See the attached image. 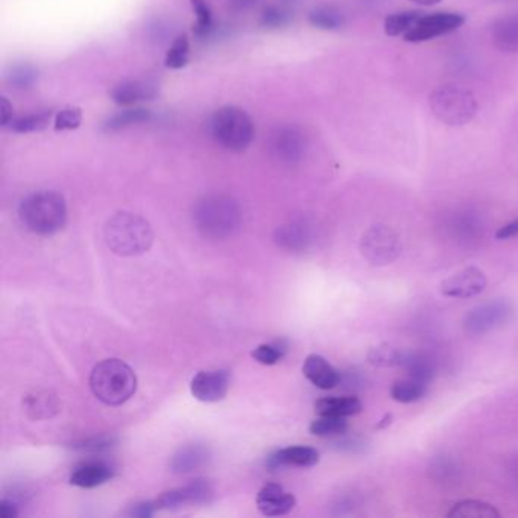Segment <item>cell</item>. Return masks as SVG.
<instances>
[{
	"label": "cell",
	"instance_id": "1",
	"mask_svg": "<svg viewBox=\"0 0 518 518\" xmlns=\"http://www.w3.org/2000/svg\"><path fill=\"white\" fill-rule=\"evenodd\" d=\"M103 238L117 256L134 257L150 251L154 242V231L145 218L121 211L107 220Z\"/></svg>",
	"mask_w": 518,
	"mask_h": 518
},
{
	"label": "cell",
	"instance_id": "2",
	"mask_svg": "<svg viewBox=\"0 0 518 518\" xmlns=\"http://www.w3.org/2000/svg\"><path fill=\"white\" fill-rule=\"evenodd\" d=\"M19 218L34 234L52 236L66 225V200L58 191H35L20 202Z\"/></svg>",
	"mask_w": 518,
	"mask_h": 518
},
{
	"label": "cell",
	"instance_id": "3",
	"mask_svg": "<svg viewBox=\"0 0 518 518\" xmlns=\"http://www.w3.org/2000/svg\"><path fill=\"white\" fill-rule=\"evenodd\" d=\"M90 389L103 405L121 406L136 394L137 376L123 360L105 359L90 374Z\"/></svg>",
	"mask_w": 518,
	"mask_h": 518
},
{
	"label": "cell",
	"instance_id": "4",
	"mask_svg": "<svg viewBox=\"0 0 518 518\" xmlns=\"http://www.w3.org/2000/svg\"><path fill=\"white\" fill-rule=\"evenodd\" d=\"M240 222L242 211L231 197L210 195L193 209V224L207 239L224 240L238 231Z\"/></svg>",
	"mask_w": 518,
	"mask_h": 518
},
{
	"label": "cell",
	"instance_id": "5",
	"mask_svg": "<svg viewBox=\"0 0 518 518\" xmlns=\"http://www.w3.org/2000/svg\"><path fill=\"white\" fill-rule=\"evenodd\" d=\"M429 107L439 122L461 126L474 119L479 105L472 92L456 85H441L430 93Z\"/></svg>",
	"mask_w": 518,
	"mask_h": 518
},
{
	"label": "cell",
	"instance_id": "6",
	"mask_svg": "<svg viewBox=\"0 0 518 518\" xmlns=\"http://www.w3.org/2000/svg\"><path fill=\"white\" fill-rule=\"evenodd\" d=\"M211 134L225 150L242 152L254 139V122L242 108L227 105L211 117Z\"/></svg>",
	"mask_w": 518,
	"mask_h": 518
},
{
	"label": "cell",
	"instance_id": "7",
	"mask_svg": "<svg viewBox=\"0 0 518 518\" xmlns=\"http://www.w3.org/2000/svg\"><path fill=\"white\" fill-rule=\"evenodd\" d=\"M513 306L509 299L495 298L472 308L464 319V330L470 337H482L503 327L513 318Z\"/></svg>",
	"mask_w": 518,
	"mask_h": 518
},
{
	"label": "cell",
	"instance_id": "8",
	"mask_svg": "<svg viewBox=\"0 0 518 518\" xmlns=\"http://www.w3.org/2000/svg\"><path fill=\"white\" fill-rule=\"evenodd\" d=\"M360 251L369 265L383 267L397 259L398 254L402 252V240L400 236L386 225H374L362 236Z\"/></svg>",
	"mask_w": 518,
	"mask_h": 518
},
{
	"label": "cell",
	"instance_id": "9",
	"mask_svg": "<svg viewBox=\"0 0 518 518\" xmlns=\"http://www.w3.org/2000/svg\"><path fill=\"white\" fill-rule=\"evenodd\" d=\"M465 24V17L458 13H434L423 15L415 26L405 35L409 43H423L453 33Z\"/></svg>",
	"mask_w": 518,
	"mask_h": 518
},
{
	"label": "cell",
	"instance_id": "10",
	"mask_svg": "<svg viewBox=\"0 0 518 518\" xmlns=\"http://www.w3.org/2000/svg\"><path fill=\"white\" fill-rule=\"evenodd\" d=\"M213 497H215V490L210 482L206 479H197V481L187 484L186 486L164 491L160 494L159 499L155 500V503L159 509H180L189 504L210 503Z\"/></svg>",
	"mask_w": 518,
	"mask_h": 518
},
{
	"label": "cell",
	"instance_id": "11",
	"mask_svg": "<svg viewBox=\"0 0 518 518\" xmlns=\"http://www.w3.org/2000/svg\"><path fill=\"white\" fill-rule=\"evenodd\" d=\"M486 285L485 272L476 267H468L445 279L439 286V290L448 298L465 299L481 295L486 289Z\"/></svg>",
	"mask_w": 518,
	"mask_h": 518
},
{
	"label": "cell",
	"instance_id": "12",
	"mask_svg": "<svg viewBox=\"0 0 518 518\" xmlns=\"http://www.w3.org/2000/svg\"><path fill=\"white\" fill-rule=\"evenodd\" d=\"M229 389L230 373L225 369L200 371L191 382V396L204 403L220 402Z\"/></svg>",
	"mask_w": 518,
	"mask_h": 518
},
{
	"label": "cell",
	"instance_id": "13",
	"mask_svg": "<svg viewBox=\"0 0 518 518\" xmlns=\"http://www.w3.org/2000/svg\"><path fill=\"white\" fill-rule=\"evenodd\" d=\"M271 150L283 163H297L306 152V137L295 126H279L272 132Z\"/></svg>",
	"mask_w": 518,
	"mask_h": 518
},
{
	"label": "cell",
	"instance_id": "14",
	"mask_svg": "<svg viewBox=\"0 0 518 518\" xmlns=\"http://www.w3.org/2000/svg\"><path fill=\"white\" fill-rule=\"evenodd\" d=\"M259 511L267 517H280L289 513L295 508V495L286 493L283 486L277 484H267L259 491L256 499Z\"/></svg>",
	"mask_w": 518,
	"mask_h": 518
},
{
	"label": "cell",
	"instance_id": "15",
	"mask_svg": "<svg viewBox=\"0 0 518 518\" xmlns=\"http://www.w3.org/2000/svg\"><path fill=\"white\" fill-rule=\"evenodd\" d=\"M319 463V453L308 445H292L280 448L269 454L267 467L269 470H279L285 467L308 468Z\"/></svg>",
	"mask_w": 518,
	"mask_h": 518
},
{
	"label": "cell",
	"instance_id": "16",
	"mask_svg": "<svg viewBox=\"0 0 518 518\" xmlns=\"http://www.w3.org/2000/svg\"><path fill=\"white\" fill-rule=\"evenodd\" d=\"M159 94V87L154 81H123L112 90V99L117 105L132 107L142 101H152Z\"/></svg>",
	"mask_w": 518,
	"mask_h": 518
},
{
	"label": "cell",
	"instance_id": "17",
	"mask_svg": "<svg viewBox=\"0 0 518 518\" xmlns=\"http://www.w3.org/2000/svg\"><path fill=\"white\" fill-rule=\"evenodd\" d=\"M303 374L308 382L328 391L337 387L341 383V374L337 369L333 368L330 362L326 357L319 355H310L306 357L303 365Z\"/></svg>",
	"mask_w": 518,
	"mask_h": 518
},
{
	"label": "cell",
	"instance_id": "18",
	"mask_svg": "<svg viewBox=\"0 0 518 518\" xmlns=\"http://www.w3.org/2000/svg\"><path fill=\"white\" fill-rule=\"evenodd\" d=\"M211 458L210 448L204 444H191L181 447L171 459V472L175 474H189L204 467Z\"/></svg>",
	"mask_w": 518,
	"mask_h": 518
},
{
	"label": "cell",
	"instance_id": "19",
	"mask_svg": "<svg viewBox=\"0 0 518 518\" xmlns=\"http://www.w3.org/2000/svg\"><path fill=\"white\" fill-rule=\"evenodd\" d=\"M313 233L310 225L303 220H294L289 224L281 225L277 230L276 242L279 247L285 248L288 251H304L312 243Z\"/></svg>",
	"mask_w": 518,
	"mask_h": 518
},
{
	"label": "cell",
	"instance_id": "20",
	"mask_svg": "<svg viewBox=\"0 0 518 518\" xmlns=\"http://www.w3.org/2000/svg\"><path fill=\"white\" fill-rule=\"evenodd\" d=\"M24 407L31 420H49L60 411V400L52 391L40 389L24 396Z\"/></svg>",
	"mask_w": 518,
	"mask_h": 518
},
{
	"label": "cell",
	"instance_id": "21",
	"mask_svg": "<svg viewBox=\"0 0 518 518\" xmlns=\"http://www.w3.org/2000/svg\"><path fill=\"white\" fill-rule=\"evenodd\" d=\"M114 476V470H112L108 464L105 463H85L81 464L80 467H76L72 472L71 482L72 485L78 486V488H96L105 484V482L112 481Z\"/></svg>",
	"mask_w": 518,
	"mask_h": 518
},
{
	"label": "cell",
	"instance_id": "22",
	"mask_svg": "<svg viewBox=\"0 0 518 518\" xmlns=\"http://www.w3.org/2000/svg\"><path fill=\"white\" fill-rule=\"evenodd\" d=\"M362 402L357 397H326L315 403L318 415L347 416L357 415L362 412Z\"/></svg>",
	"mask_w": 518,
	"mask_h": 518
},
{
	"label": "cell",
	"instance_id": "23",
	"mask_svg": "<svg viewBox=\"0 0 518 518\" xmlns=\"http://www.w3.org/2000/svg\"><path fill=\"white\" fill-rule=\"evenodd\" d=\"M495 47L503 52H518V15L497 20L491 29Z\"/></svg>",
	"mask_w": 518,
	"mask_h": 518
},
{
	"label": "cell",
	"instance_id": "24",
	"mask_svg": "<svg viewBox=\"0 0 518 518\" xmlns=\"http://www.w3.org/2000/svg\"><path fill=\"white\" fill-rule=\"evenodd\" d=\"M151 121V112L146 108H126L108 117L103 123V130L108 132H121L132 125H141Z\"/></svg>",
	"mask_w": 518,
	"mask_h": 518
},
{
	"label": "cell",
	"instance_id": "25",
	"mask_svg": "<svg viewBox=\"0 0 518 518\" xmlns=\"http://www.w3.org/2000/svg\"><path fill=\"white\" fill-rule=\"evenodd\" d=\"M400 367L406 369L409 377L415 378L418 382L425 383V385H429L430 380L435 376V367L432 360L425 355H420V353H403Z\"/></svg>",
	"mask_w": 518,
	"mask_h": 518
},
{
	"label": "cell",
	"instance_id": "26",
	"mask_svg": "<svg viewBox=\"0 0 518 518\" xmlns=\"http://www.w3.org/2000/svg\"><path fill=\"white\" fill-rule=\"evenodd\" d=\"M423 17V13L420 11H400V13H393L387 15L385 19V34L387 37H398V35H406L416 22Z\"/></svg>",
	"mask_w": 518,
	"mask_h": 518
},
{
	"label": "cell",
	"instance_id": "27",
	"mask_svg": "<svg viewBox=\"0 0 518 518\" xmlns=\"http://www.w3.org/2000/svg\"><path fill=\"white\" fill-rule=\"evenodd\" d=\"M427 386L425 383L418 382L415 378H402L394 382L391 386V397L398 403H415L427 394Z\"/></svg>",
	"mask_w": 518,
	"mask_h": 518
},
{
	"label": "cell",
	"instance_id": "28",
	"mask_svg": "<svg viewBox=\"0 0 518 518\" xmlns=\"http://www.w3.org/2000/svg\"><path fill=\"white\" fill-rule=\"evenodd\" d=\"M452 518H499L500 513L493 504L479 500H464L447 513Z\"/></svg>",
	"mask_w": 518,
	"mask_h": 518
},
{
	"label": "cell",
	"instance_id": "29",
	"mask_svg": "<svg viewBox=\"0 0 518 518\" xmlns=\"http://www.w3.org/2000/svg\"><path fill=\"white\" fill-rule=\"evenodd\" d=\"M308 24L322 31H337L344 24V15L332 6H318L308 13Z\"/></svg>",
	"mask_w": 518,
	"mask_h": 518
},
{
	"label": "cell",
	"instance_id": "30",
	"mask_svg": "<svg viewBox=\"0 0 518 518\" xmlns=\"http://www.w3.org/2000/svg\"><path fill=\"white\" fill-rule=\"evenodd\" d=\"M308 430H310V434L315 435V436H322V438L341 436V435L347 434L348 423L342 416L319 415L318 420L312 421V425H308Z\"/></svg>",
	"mask_w": 518,
	"mask_h": 518
},
{
	"label": "cell",
	"instance_id": "31",
	"mask_svg": "<svg viewBox=\"0 0 518 518\" xmlns=\"http://www.w3.org/2000/svg\"><path fill=\"white\" fill-rule=\"evenodd\" d=\"M51 121V112H34V114L15 119L8 128L11 132H19V134H29V132H43Z\"/></svg>",
	"mask_w": 518,
	"mask_h": 518
},
{
	"label": "cell",
	"instance_id": "32",
	"mask_svg": "<svg viewBox=\"0 0 518 518\" xmlns=\"http://www.w3.org/2000/svg\"><path fill=\"white\" fill-rule=\"evenodd\" d=\"M191 10L197 15V24L193 26V34L198 38H206L213 33L215 22L213 13L206 0H191Z\"/></svg>",
	"mask_w": 518,
	"mask_h": 518
},
{
	"label": "cell",
	"instance_id": "33",
	"mask_svg": "<svg viewBox=\"0 0 518 518\" xmlns=\"http://www.w3.org/2000/svg\"><path fill=\"white\" fill-rule=\"evenodd\" d=\"M37 69L28 63L15 64V66L10 67V71L6 72V81L17 90L31 89L37 83Z\"/></svg>",
	"mask_w": 518,
	"mask_h": 518
},
{
	"label": "cell",
	"instance_id": "34",
	"mask_svg": "<svg viewBox=\"0 0 518 518\" xmlns=\"http://www.w3.org/2000/svg\"><path fill=\"white\" fill-rule=\"evenodd\" d=\"M189 54H191V42L186 34H181L173 40L172 46L169 47L166 60H164L166 67L175 69V71L186 67L189 63Z\"/></svg>",
	"mask_w": 518,
	"mask_h": 518
},
{
	"label": "cell",
	"instance_id": "35",
	"mask_svg": "<svg viewBox=\"0 0 518 518\" xmlns=\"http://www.w3.org/2000/svg\"><path fill=\"white\" fill-rule=\"evenodd\" d=\"M403 359V351L396 350L393 347L383 346L374 347L368 353V362L378 368L386 367H400Z\"/></svg>",
	"mask_w": 518,
	"mask_h": 518
},
{
	"label": "cell",
	"instance_id": "36",
	"mask_svg": "<svg viewBox=\"0 0 518 518\" xmlns=\"http://www.w3.org/2000/svg\"><path fill=\"white\" fill-rule=\"evenodd\" d=\"M288 347L281 342H272V344H262L252 350V359L262 365H276L283 359Z\"/></svg>",
	"mask_w": 518,
	"mask_h": 518
},
{
	"label": "cell",
	"instance_id": "37",
	"mask_svg": "<svg viewBox=\"0 0 518 518\" xmlns=\"http://www.w3.org/2000/svg\"><path fill=\"white\" fill-rule=\"evenodd\" d=\"M83 122V112L78 107H69L56 112L54 119V128L55 132H73L80 128Z\"/></svg>",
	"mask_w": 518,
	"mask_h": 518
},
{
	"label": "cell",
	"instance_id": "38",
	"mask_svg": "<svg viewBox=\"0 0 518 518\" xmlns=\"http://www.w3.org/2000/svg\"><path fill=\"white\" fill-rule=\"evenodd\" d=\"M290 19H292L290 11L286 10L283 6H268L262 13L260 24H262L263 28L280 29L288 26Z\"/></svg>",
	"mask_w": 518,
	"mask_h": 518
},
{
	"label": "cell",
	"instance_id": "39",
	"mask_svg": "<svg viewBox=\"0 0 518 518\" xmlns=\"http://www.w3.org/2000/svg\"><path fill=\"white\" fill-rule=\"evenodd\" d=\"M112 444H114L112 438H92L72 444V447L80 452H103V450L112 447Z\"/></svg>",
	"mask_w": 518,
	"mask_h": 518
},
{
	"label": "cell",
	"instance_id": "40",
	"mask_svg": "<svg viewBox=\"0 0 518 518\" xmlns=\"http://www.w3.org/2000/svg\"><path fill=\"white\" fill-rule=\"evenodd\" d=\"M159 511V506L155 502H141V503L132 504L126 515L136 518H150Z\"/></svg>",
	"mask_w": 518,
	"mask_h": 518
},
{
	"label": "cell",
	"instance_id": "41",
	"mask_svg": "<svg viewBox=\"0 0 518 518\" xmlns=\"http://www.w3.org/2000/svg\"><path fill=\"white\" fill-rule=\"evenodd\" d=\"M0 114H2V126L8 128L11 122L15 121V108L5 96L0 98Z\"/></svg>",
	"mask_w": 518,
	"mask_h": 518
},
{
	"label": "cell",
	"instance_id": "42",
	"mask_svg": "<svg viewBox=\"0 0 518 518\" xmlns=\"http://www.w3.org/2000/svg\"><path fill=\"white\" fill-rule=\"evenodd\" d=\"M518 236V218L517 220H511L509 224L500 227L497 231H495V239L499 240H506V239L517 238Z\"/></svg>",
	"mask_w": 518,
	"mask_h": 518
},
{
	"label": "cell",
	"instance_id": "43",
	"mask_svg": "<svg viewBox=\"0 0 518 518\" xmlns=\"http://www.w3.org/2000/svg\"><path fill=\"white\" fill-rule=\"evenodd\" d=\"M0 515L2 518L19 517V504L15 503V500H0Z\"/></svg>",
	"mask_w": 518,
	"mask_h": 518
},
{
	"label": "cell",
	"instance_id": "44",
	"mask_svg": "<svg viewBox=\"0 0 518 518\" xmlns=\"http://www.w3.org/2000/svg\"><path fill=\"white\" fill-rule=\"evenodd\" d=\"M257 0H230L231 5L236 6V8H249V6L254 5Z\"/></svg>",
	"mask_w": 518,
	"mask_h": 518
},
{
	"label": "cell",
	"instance_id": "45",
	"mask_svg": "<svg viewBox=\"0 0 518 518\" xmlns=\"http://www.w3.org/2000/svg\"><path fill=\"white\" fill-rule=\"evenodd\" d=\"M391 423H393V415H391V414H387V415L385 416V418H382V420H380V423H378V425H376V429L377 430L386 429L387 425H391Z\"/></svg>",
	"mask_w": 518,
	"mask_h": 518
},
{
	"label": "cell",
	"instance_id": "46",
	"mask_svg": "<svg viewBox=\"0 0 518 518\" xmlns=\"http://www.w3.org/2000/svg\"><path fill=\"white\" fill-rule=\"evenodd\" d=\"M411 2H415L418 5L430 6L436 5V4H439L441 0H411Z\"/></svg>",
	"mask_w": 518,
	"mask_h": 518
}]
</instances>
